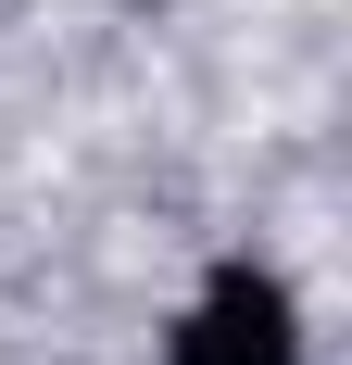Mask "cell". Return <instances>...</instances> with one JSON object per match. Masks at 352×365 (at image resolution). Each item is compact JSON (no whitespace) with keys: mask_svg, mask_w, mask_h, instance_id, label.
<instances>
[{"mask_svg":"<svg viewBox=\"0 0 352 365\" xmlns=\"http://www.w3.org/2000/svg\"><path fill=\"white\" fill-rule=\"evenodd\" d=\"M176 365H315L302 353V302L264 264H214L202 302L176 315Z\"/></svg>","mask_w":352,"mask_h":365,"instance_id":"6da1fadb","label":"cell"}]
</instances>
